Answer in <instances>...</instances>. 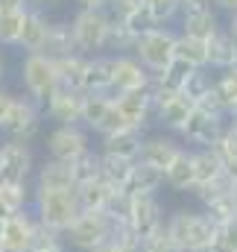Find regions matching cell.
Here are the masks:
<instances>
[{
  "label": "cell",
  "mask_w": 237,
  "mask_h": 252,
  "mask_svg": "<svg viewBox=\"0 0 237 252\" xmlns=\"http://www.w3.org/2000/svg\"><path fill=\"white\" fill-rule=\"evenodd\" d=\"M229 124H237V106L229 109Z\"/></svg>",
  "instance_id": "cell-51"
},
{
  "label": "cell",
  "mask_w": 237,
  "mask_h": 252,
  "mask_svg": "<svg viewBox=\"0 0 237 252\" xmlns=\"http://www.w3.org/2000/svg\"><path fill=\"white\" fill-rule=\"evenodd\" d=\"M141 252H178V250L167 241V238H164V232H161L158 238H152L149 244H144V250H141Z\"/></svg>",
  "instance_id": "cell-43"
},
{
  "label": "cell",
  "mask_w": 237,
  "mask_h": 252,
  "mask_svg": "<svg viewBox=\"0 0 237 252\" xmlns=\"http://www.w3.org/2000/svg\"><path fill=\"white\" fill-rule=\"evenodd\" d=\"M214 91H217V97L223 100L226 112H229L232 106H237V67L220 70V73L214 76Z\"/></svg>",
  "instance_id": "cell-37"
},
{
  "label": "cell",
  "mask_w": 237,
  "mask_h": 252,
  "mask_svg": "<svg viewBox=\"0 0 237 252\" xmlns=\"http://www.w3.org/2000/svg\"><path fill=\"white\" fill-rule=\"evenodd\" d=\"M32 170H35L32 147L3 138V147H0V182H6V185H30Z\"/></svg>",
  "instance_id": "cell-11"
},
{
  "label": "cell",
  "mask_w": 237,
  "mask_h": 252,
  "mask_svg": "<svg viewBox=\"0 0 237 252\" xmlns=\"http://www.w3.org/2000/svg\"><path fill=\"white\" fill-rule=\"evenodd\" d=\"M132 167H135V161H129V158L100 153V179L112 188H126V182L132 176Z\"/></svg>",
  "instance_id": "cell-32"
},
{
  "label": "cell",
  "mask_w": 237,
  "mask_h": 252,
  "mask_svg": "<svg viewBox=\"0 0 237 252\" xmlns=\"http://www.w3.org/2000/svg\"><path fill=\"white\" fill-rule=\"evenodd\" d=\"M190 161H193V179H196V185H208V182H214V179L223 176V158L217 156L214 147L190 150Z\"/></svg>",
  "instance_id": "cell-28"
},
{
  "label": "cell",
  "mask_w": 237,
  "mask_h": 252,
  "mask_svg": "<svg viewBox=\"0 0 237 252\" xmlns=\"http://www.w3.org/2000/svg\"><path fill=\"white\" fill-rule=\"evenodd\" d=\"M211 6H214V9H220V12H226V15L237 12V0H211Z\"/></svg>",
  "instance_id": "cell-48"
},
{
  "label": "cell",
  "mask_w": 237,
  "mask_h": 252,
  "mask_svg": "<svg viewBox=\"0 0 237 252\" xmlns=\"http://www.w3.org/2000/svg\"><path fill=\"white\" fill-rule=\"evenodd\" d=\"M152 82V73L138 62L132 53H120L115 56V70H112V97L118 94H135V91H147Z\"/></svg>",
  "instance_id": "cell-14"
},
{
  "label": "cell",
  "mask_w": 237,
  "mask_h": 252,
  "mask_svg": "<svg viewBox=\"0 0 237 252\" xmlns=\"http://www.w3.org/2000/svg\"><path fill=\"white\" fill-rule=\"evenodd\" d=\"M164 185L170 190H178V193H190L196 188V179H193V161H190V150L184 147L176 156V161L164 170Z\"/></svg>",
  "instance_id": "cell-26"
},
{
  "label": "cell",
  "mask_w": 237,
  "mask_h": 252,
  "mask_svg": "<svg viewBox=\"0 0 237 252\" xmlns=\"http://www.w3.org/2000/svg\"><path fill=\"white\" fill-rule=\"evenodd\" d=\"M32 235H35V214L30 208L12 214L6 223H3V232H0V247L12 252H30L32 247Z\"/></svg>",
  "instance_id": "cell-18"
},
{
  "label": "cell",
  "mask_w": 237,
  "mask_h": 252,
  "mask_svg": "<svg viewBox=\"0 0 237 252\" xmlns=\"http://www.w3.org/2000/svg\"><path fill=\"white\" fill-rule=\"evenodd\" d=\"M53 62H56V73H59V85L61 88L82 91V79H85L88 56H82V53H70V56H61V59H53Z\"/></svg>",
  "instance_id": "cell-29"
},
{
  "label": "cell",
  "mask_w": 237,
  "mask_h": 252,
  "mask_svg": "<svg viewBox=\"0 0 237 252\" xmlns=\"http://www.w3.org/2000/svg\"><path fill=\"white\" fill-rule=\"evenodd\" d=\"M41 252H70V250H67V247L61 244V247H53V250H41Z\"/></svg>",
  "instance_id": "cell-53"
},
{
  "label": "cell",
  "mask_w": 237,
  "mask_h": 252,
  "mask_svg": "<svg viewBox=\"0 0 237 252\" xmlns=\"http://www.w3.org/2000/svg\"><path fill=\"white\" fill-rule=\"evenodd\" d=\"M112 70H115V53L88 56L82 91H85V94H109V91H112Z\"/></svg>",
  "instance_id": "cell-20"
},
{
  "label": "cell",
  "mask_w": 237,
  "mask_h": 252,
  "mask_svg": "<svg viewBox=\"0 0 237 252\" xmlns=\"http://www.w3.org/2000/svg\"><path fill=\"white\" fill-rule=\"evenodd\" d=\"M61 244H64V235L47 229V226H41V223L35 220V235H32V247H30V252L53 250V247H61Z\"/></svg>",
  "instance_id": "cell-41"
},
{
  "label": "cell",
  "mask_w": 237,
  "mask_h": 252,
  "mask_svg": "<svg viewBox=\"0 0 237 252\" xmlns=\"http://www.w3.org/2000/svg\"><path fill=\"white\" fill-rule=\"evenodd\" d=\"M164 208L158 202V196H132V208L126 217V226L132 229V235L141 244H149L152 238H158L164 232Z\"/></svg>",
  "instance_id": "cell-9"
},
{
  "label": "cell",
  "mask_w": 237,
  "mask_h": 252,
  "mask_svg": "<svg viewBox=\"0 0 237 252\" xmlns=\"http://www.w3.org/2000/svg\"><path fill=\"white\" fill-rule=\"evenodd\" d=\"M178 3V9H181V6H187V3H190V0H176Z\"/></svg>",
  "instance_id": "cell-55"
},
{
  "label": "cell",
  "mask_w": 237,
  "mask_h": 252,
  "mask_svg": "<svg viewBox=\"0 0 237 252\" xmlns=\"http://www.w3.org/2000/svg\"><path fill=\"white\" fill-rule=\"evenodd\" d=\"M30 211L35 214V220L53 232L64 235L76 217L82 214L79 208V199H76V188L73 190H50V193H35L32 190V202H30Z\"/></svg>",
  "instance_id": "cell-3"
},
{
  "label": "cell",
  "mask_w": 237,
  "mask_h": 252,
  "mask_svg": "<svg viewBox=\"0 0 237 252\" xmlns=\"http://www.w3.org/2000/svg\"><path fill=\"white\" fill-rule=\"evenodd\" d=\"M181 150H184V144L178 138H173V135H144L138 161L152 167V170H158V173H164L176 161V156Z\"/></svg>",
  "instance_id": "cell-15"
},
{
  "label": "cell",
  "mask_w": 237,
  "mask_h": 252,
  "mask_svg": "<svg viewBox=\"0 0 237 252\" xmlns=\"http://www.w3.org/2000/svg\"><path fill=\"white\" fill-rule=\"evenodd\" d=\"M0 147H3V144H0Z\"/></svg>",
  "instance_id": "cell-60"
},
{
  "label": "cell",
  "mask_w": 237,
  "mask_h": 252,
  "mask_svg": "<svg viewBox=\"0 0 237 252\" xmlns=\"http://www.w3.org/2000/svg\"><path fill=\"white\" fill-rule=\"evenodd\" d=\"M208 252H237V223H220L214 229V238H211V247Z\"/></svg>",
  "instance_id": "cell-40"
},
{
  "label": "cell",
  "mask_w": 237,
  "mask_h": 252,
  "mask_svg": "<svg viewBox=\"0 0 237 252\" xmlns=\"http://www.w3.org/2000/svg\"><path fill=\"white\" fill-rule=\"evenodd\" d=\"M135 38H138V35L129 30V24L112 15V27H109V44H106V50H112L115 56H120V53H132Z\"/></svg>",
  "instance_id": "cell-35"
},
{
  "label": "cell",
  "mask_w": 237,
  "mask_h": 252,
  "mask_svg": "<svg viewBox=\"0 0 237 252\" xmlns=\"http://www.w3.org/2000/svg\"><path fill=\"white\" fill-rule=\"evenodd\" d=\"M223 176H226L232 185H237V156H232V158H223Z\"/></svg>",
  "instance_id": "cell-45"
},
{
  "label": "cell",
  "mask_w": 237,
  "mask_h": 252,
  "mask_svg": "<svg viewBox=\"0 0 237 252\" xmlns=\"http://www.w3.org/2000/svg\"><path fill=\"white\" fill-rule=\"evenodd\" d=\"M193 109H196V106H193L181 91H178V94H173L167 103H161V106L155 109V121L164 126V129H170V132H176V135H178V132H181V126L187 124V118H190V112H193Z\"/></svg>",
  "instance_id": "cell-23"
},
{
  "label": "cell",
  "mask_w": 237,
  "mask_h": 252,
  "mask_svg": "<svg viewBox=\"0 0 237 252\" xmlns=\"http://www.w3.org/2000/svg\"><path fill=\"white\" fill-rule=\"evenodd\" d=\"M109 27H112V12L109 9H79L70 18V32H73L76 53H82V56L106 53Z\"/></svg>",
  "instance_id": "cell-4"
},
{
  "label": "cell",
  "mask_w": 237,
  "mask_h": 252,
  "mask_svg": "<svg viewBox=\"0 0 237 252\" xmlns=\"http://www.w3.org/2000/svg\"><path fill=\"white\" fill-rule=\"evenodd\" d=\"M82 126L100 138L115 135L118 129H126L120 118L115 97L112 94H85V109H82Z\"/></svg>",
  "instance_id": "cell-10"
},
{
  "label": "cell",
  "mask_w": 237,
  "mask_h": 252,
  "mask_svg": "<svg viewBox=\"0 0 237 252\" xmlns=\"http://www.w3.org/2000/svg\"><path fill=\"white\" fill-rule=\"evenodd\" d=\"M217 223L202 208H178L164 217V238L178 252H208Z\"/></svg>",
  "instance_id": "cell-1"
},
{
  "label": "cell",
  "mask_w": 237,
  "mask_h": 252,
  "mask_svg": "<svg viewBox=\"0 0 237 252\" xmlns=\"http://www.w3.org/2000/svg\"><path fill=\"white\" fill-rule=\"evenodd\" d=\"M161 188H164V173H158V170H152V167L135 161L132 176H129V182H126L123 190H126L129 196H158Z\"/></svg>",
  "instance_id": "cell-24"
},
{
  "label": "cell",
  "mask_w": 237,
  "mask_h": 252,
  "mask_svg": "<svg viewBox=\"0 0 237 252\" xmlns=\"http://www.w3.org/2000/svg\"><path fill=\"white\" fill-rule=\"evenodd\" d=\"M21 85H24V94L44 109V103L59 88L56 62L50 56H44V53H27L21 59Z\"/></svg>",
  "instance_id": "cell-6"
},
{
  "label": "cell",
  "mask_w": 237,
  "mask_h": 252,
  "mask_svg": "<svg viewBox=\"0 0 237 252\" xmlns=\"http://www.w3.org/2000/svg\"><path fill=\"white\" fill-rule=\"evenodd\" d=\"M141 6L147 9L152 27H170L178 18V12H181L176 0H141Z\"/></svg>",
  "instance_id": "cell-36"
},
{
  "label": "cell",
  "mask_w": 237,
  "mask_h": 252,
  "mask_svg": "<svg viewBox=\"0 0 237 252\" xmlns=\"http://www.w3.org/2000/svg\"><path fill=\"white\" fill-rule=\"evenodd\" d=\"M41 124H44V109L24 94V97H15L12 100V109H9L6 124H3L0 132H3L6 141L32 144L38 138V132H41Z\"/></svg>",
  "instance_id": "cell-7"
},
{
  "label": "cell",
  "mask_w": 237,
  "mask_h": 252,
  "mask_svg": "<svg viewBox=\"0 0 237 252\" xmlns=\"http://www.w3.org/2000/svg\"><path fill=\"white\" fill-rule=\"evenodd\" d=\"M82 109H85V91H73V88H61V85L44 103V115L56 126L82 124Z\"/></svg>",
  "instance_id": "cell-16"
},
{
  "label": "cell",
  "mask_w": 237,
  "mask_h": 252,
  "mask_svg": "<svg viewBox=\"0 0 237 252\" xmlns=\"http://www.w3.org/2000/svg\"><path fill=\"white\" fill-rule=\"evenodd\" d=\"M115 106H118L120 118L129 129H147L149 121L155 118L152 112V100H149V88L147 91H135V94H118L115 97Z\"/></svg>",
  "instance_id": "cell-19"
},
{
  "label": "cell",
  "mask_w": 237,
  "mask_h": 252,
  "mask_svg": "<svg viewBox=\"0 0 237 252\" xmlns=\"http://www.w3.org/2000/svg\"><path fill=\"white\" fill-rule=\"evenodd\" d=\"M94 252H129V250H123V247H118V244H106V247H100V250H94Z\"/></svg>",
  "instance_id": "cell-50"
},
{
  "label": "cell",
  "mask_w": 237,
  "mask_h": 252,
  "mask_svg": "<svg viewBox=\"0 0 237 252\" xmlns=\"http://www.w3.org/2000/svg\"><path fill=\"white\" fill-rule=\"evenodd\" d=\"M12 100H15V94H9L6 88H0V129L6 124V115H9V109H12Z\"/></svg>",
  "instance_id": "cell-44"
},
{
  "label": "cell",
  "mask_w": 237,
  "mask_h": 252,
  "mask_svg": "<svg viewBox=\"0 0 237 252\" xmlns=\"http://www.w3.org/2000/svg\"><path fill=\"white\" fill-rule=\"evenodd\" d=\"M30 202H32L30 185H6V182H0V220H9L12 214L30 208Z\"/></svg>",
  "instance_id": "cell-31"
},
{
  "label": "cell",
  "mask_w": 237,
  "mask_h": 252,
  "mask_svg": "<svg viewBox=\"0 0 237 252\" xmlns=\"http://www.w3.org/2000/svg\"><path fill=\"white\" fill-rule=\"evenodd\" d=\"M214 150H217L220 158H232V156H237V124H226L220 141L214 144Z\"/></svg>",
  "instance_id": "cell-42"
},
{
  "label": "cell",
  "mask_w": 237,
  "mask_h": 252,
  "mask_svg": "<svg viewBox=\"0 0 237 252\" xmlns=\"http://www.w3.org/2000/svg\"><path fill=\"white\" fill-rule=\"evenodd\" d=\"M27 3L24 0H0V15H9V12H24Z\"/></svg>",
  "instance_id": "cell-46"
},
{
  "label": "cell",
  "mask_w": 237,
  "mask_h": 252,
  "mask_svg": "<svg viewBox=\"0 0 237 252\" xmlns=\"http://www.w3.org/2000/svg\"><path fill=\"white\" fill-rule=\"evenodd\" d=\"M24 15H27V9L0 15V47H18L21 30H24Z\"/></svg>",
  "instance_id": "cell-38"
},
{
  "label": "cell",
  "mask_w": 237,
  "mask_h": 252,
  "mask_svg": "<svg viewBox=\"0 0 237 252\" xmlns=\"http://www.w3.org/2000/svg\"><path fill=\"white\" fill-rule=\"evenodd\" d=\"M0 144H3V132H0Z\"/></svg>",
  "instance_id": "cell-58"
},
{
  "label": "cell",
  "mask_w": 237,
  "mask_h": 252,
  "mask_svg": "<svg viewBox=\"0 0 237 252\" xmlns=\"http://www.w3.org/2000/svg\"><path fill=\"white\" fill-rule=\"evenodd\" d=\"M73 188H76L73 164H67V161H56V158H44V164L35 167V179H32V190H35V193L73 190Z\"/></svg>",
  "instance_id": "cell-17"
},
{
  "label": "cell",
  "mask_w": 237,
  "mask_h": 252,
  "mask_svg": "<svg viewBox=\"0 0 237 252\" xmlns=\"http://www.w3.org/2000/svg\"><path fill=\"white\" fill-rule=\"evenodd\" d=\"M53 3H61V0H38V9H44V6H53Z\"/></svg>",
  "instance_id": "cell-52"
},
{
  "label": "cell",
  "mask_w": 237,
  "mask_h": 252,
  "mask_svg": "<svg viewBox=\"0 0 237 252\" xmlns=\"http://www.w3.org/2000/svg\"><path fill=\"white\" fill-rule=\"evenodd\" d=\"M226 124H229V118H223V115H208L202 109H193L187 124L181 126L178 138L187 150H205V147H214L220 141Z\"/></svg>",
  "instance_id": "cell-13"
},
{
  "label": "cell",
  "mask_w": 237,
  "mask_h": 252,
  "mask_svg": "<svg viewBox=\"0 0 237 252\" xmlns=\"http://www.w3.org/2000/svg\"><path fill=\"white\" fill-rule=\"evenodd\" d=\"M223 24L217 18V9L211 6V0H190L187 6H181L178 12V35H190L199 41H208L214 32H220Z\"/></svg>",
  "instance_id": "cell-12"
},
{
  "label": "cell",
  "mask_w": 237,
  "mask_h": 252,
  "mask_svg": "<svg viewBox=\"0 0 237 252\" xmlns=\"http://www.w3.org/2000/svg\"><path fill=\"white\" fill-rule=\"evenodd\" d=\"M0 252H12V250H6V247H0Z\"/></svg>",
  "instance_id": "cell-56"
},
{
  "label": "cell",
  "mask_w": 237,
  "mask_h": 252,
  "mask_svg": "<svg viewBox=\"0 0 237 252\" xmlns=\"http://www.w3.org/2000/svg\"><path fill=\"white\" fill-rule=\"evenodd\" d=\"M44 150H47V158H56V161H79L88 150H94L91 144V132L82 124L76 126H53L44 138Z\"/></svg>",
  "instance_id": "cell-8"
},
{
  "label": "cell",
  "mask_w": 237,
  "mask_h": 252,
  "mask_svg": "<svg viewBox=\"0 0 237 252\" xmlns=\"http://www.w3.org/2000/svg\"><path fill=\"white\" fill-rule=\"evenodd\" d=\"M211 88H214V76H211V70H208V67H193V70H187V76L181 79V88H178V91L196 106Z\"/></svg>",
  "instance_id": "cell-34"
},
{
  "label": "cell",
  "mask_w": 237,
  "mask_h": 252,
  "mask_svg": "<svg viewBox=\"0 0 237 252\" xmlns=\"http://www.w3.org/2000/svg\"><path fill=\"white\" fill-rule=\"evenodd\" d=\"M47 15L44 9H27L24 15V30H21V38H18V50L27 53H41L44 50V41H47Z\"/></svg>",
  "instance_id": "cell-21"
},
{
  "label": "cell",
  "mask_w": 237,
  "mask_h": 252,
  "mask_svg": "<svg viewBox=\"0 0 237 252\" xmlns=\"http://www.w3.org/2000/svg\"><path fill=\"white\" fill-rule=\"evenodd\" d=\"M3 223H6V220H0V232H3Z\"/></svg>",
  "instance_id": "cell-57"
},
{
  "label": "cell",
  "mask_w": 237,
  "mask_h": 252,
  "mask_svg": "<svg viewBox=\"0 0 237 252\" xmlns=\"http://www.w3.org/2000/svg\"><path fill=\"white\" fill-rule=\"evenodd\" d=\"M115 226L118 223L106 211H82L76 223L64 232V247L70 252H94L112 241Z\"/></svg>",
  "instance_id": "cell-5"
},
{
  "label": "cell",
  "mask_w": 237,
  "mask_h": 252,
  "mask_svg": "<svg viewBox=\"0 0 237 252\" xmlns=\"http://www.w3.org/2000/svg\"><path fill=\"white\" fill-rule=\"evenodd\" d=\"M223 30L229 32V38H232V41L237 44V12H232V15L226 18V27H223Z\"/></svg>",
  "instance_id": "cell-49"
},
{
  "label": "cell",
  "mask_w": 237,
  "mask_h": 252,
  "mask_svg": "<svg viewBox=\"0 0 237 252\" xmlns=\"http://www.w3.org/2000/svg\"><path fill=\"white\" fill-rule=\"evenodd\" d=\"M44 56L50 59H61V56H70L76 53V44H73V32H70V21H50L47 27V41H44Z\"/></svg>",
  "instance_id": "cell-27"
},
{
  "label": "cell",
  "mask_w": 237,
  "mask_h": 252,
  "mask_svg": "<svg viewBox=\"0 0 237 252\" xmlns=\"http://www.w3.org/2000/svg\"><path fill=\"white\" fill-rule=\"evenodd\" d=\"M237 64V44L229 38L226 30L214 32L208 38V70H229Z\"/></svg>",
  "instance_id": "cell-25"
},
{
  "label": "cell",
  "mask_w": 237,
  "mask_h": 252,
  "mask_svg": "<svg viewBox=\"0 0 237 252\" xmlns=\"http://www.w3.org/2000/svg\"><path fill=\"white\" fill-rule=\"evenodd\" d=\"M3 76H6V62H3V56H0V82H3Z\"/></svg>",
  "instance_id": "cell-54"
},
{
  "label": "cell",
  "mask_w": 237,
  "mask_h": 252,
  "mask_svg": "<svg viewBox=\"0 0 237 252\" xmlns=\"http://www.w3.org/2000/svg\"><path fill=\"white\" fill-rule=\"evenodd\" d=\"M235 223H237V214H235Z\"/></svg>",
  "instance_id": "cell-59"
},
{
  "label": "cell",
  "mask_w": 237,
  "mask_h": 252,
  "mask_svg": "<svg viewBox=\"0 0 237 252\" xmlns=\"http://www.w3.org/2000/svg\"><path fill=\"white\" fill-rule=\"evenodd\" d=\"M176 62L187 64V67H208V41H199V38H190V35H178Z\"/></svg>",
  "instance_id": "cell-33"
},
{
  "label": "cell",
  "mask_w": 237,
  "mask_h": 252,
  "mask_svg": "<svg viewBox=\"0 0 237 252\" xmlns=\"http://www.w3.org/2000/svg\"><path fill=\"white\" fill-rule=\"evenodd\" d=\"M73 176H76V185L100 179V150H88L79 161H73Z\"/></svg>",
  "instance_id": "cell-39"
},
{
  "label": "cell",
  "mask_w": 237,
  "mask_h": 252,
  "mask_svg": "<svg viewBox=\"0 0 237 252\" xmlns=\"http://www.w3.org/2000/svg\"><path fill=\"white\" fill-rule=\"evenodd\" d=\"M112 185H106L103 179H94V182H82L76 185V199H79V208L82 211H106L109 199H112Z\"/></svg>",
  "instance_id": "cell-30"
},
{
  "label": "cell",
  "mask_w": 237,
  "mask_h": 252,
  "mask_svg": "<svg viewBox=\"0 0 237 252\" xmlns=\"http://www.w3.org/2000/svg\"><path fill=\"white\" fill-rule=\"evenodd\" d=\"M79 9H109L112 0H76Z\"/></svg>",
  "instance_id": "cell-47"
},
{
  "label": "cell",
  "mask_w": 237,
  "mask_h": 252,
  "mask_svg": "<svg viewBox=\"0 0 237 252\" xmlns=\"http://www.w3.org/2000/svg\"><path fill=\"white\" fill-rule=\"evenodd\" d=\"M176 38L178 32L170 27H149L135 38L132 56L144 64L152 76H161L170 64L176 62Z\"/></svg>",
  "instance_id": "cell-2"
},
{
  "label": "cell",
  "mask_w": 237,
  "mask_h": 252,
  "mask_svg": "<svg viewBox=\"0 0 237 252\" xmlns=\"http://www.w3.org/2000/svg\"><path fill=\"white\" fill-rule=\"evenodd\" d=\"M100 141H103V144H100V153L138 161V153H141V144H144V132L126 126V129H118L115 135H106V138H100Z\"/></svg>",
  "instance_id": "cell-22"
}]
</instances>
